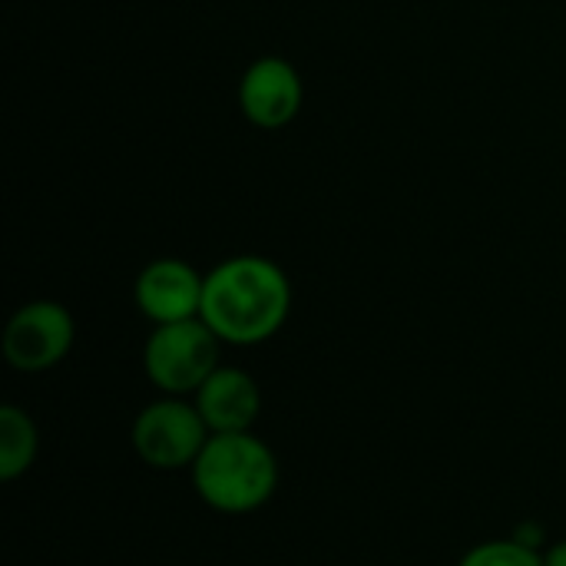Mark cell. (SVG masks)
<instances>
[{
    "label": "cell",
    "mask_w": 566,
    "mask_h": 566,
    "mask_svg": "<svg viewBox=\"0 0 566 566\" xmlns=\"http://www.w3.org/2000/svg\"><path fill=\"white\" fill-rule=\"evenodd\" d=\"M40 451V434L33 418L17 408V405H3L0 408V481L13 484L17 478H23Z\"/></svg>",
    "instance_id": "cell-9"
},
{
    "label": "cell",
    "mask_w": 566,
    "mask_h": 566,
    "mask_svg": "<svg viewBox=\"0 0 566 566\" xmlns=\"http://www.w3.org/2000/svg\"><path fill=\"white\" fill-rule=\"evenodd\" d=\"M76 342V322L66 305L36 298L20 305L3 325V361L20 375H43L56 368Z\"/></svg>",
    "instance_id": "cell-5"
},
{
    "label": "cell",
    "mask_w": 566,
    "mask_h": 566,
    "mask_svg": "<svg viewBox=\"0 0 566 566\" xmlns=\"http://www.w3.org/2000/svg\"><path fill=\"white\" fill-rule=\"evenodd\" d=\"M202 421L212 434H239L252 431L262 415V388L245 368L219 365L206 385L192 395Z\"/></svg>",
    "instance_id": "cell-8"
},
{
    "label": "cell",
    "mask_w": 566,
    "mask_h": 566,
    "mask_svg": "<svg viewBox=\"0 0 566 566\" xmlns=\"http://www.w3.org/2000/svg\"><path fill=\"white\" fill-rule=\"evenodd\" d=\"M292 279L265 255H232L206 272L199 318L222 345L252 348L275 338L292 315Z\"/></svg>",
    "instance_id": "cell-1"
},
{
    "label": "cell",
    "mask_w": 566,
    "mask_h": 566,
    "mask_svg": "<svg viewBox=\"0 0 566 566\" xmlns=\"http://www.w3.org/2000/svg\"><path fill=\"white\" fill-rule=\"evenodd\" d=\"M189 478L206 507L242 517L272 501L279 488V461L275 451L252 431L212 434Z\"/></svg>",
    "instance_id": "cell-2"
},
{
    "label": "cell",
    "mask_w": 566,
    "mask_h": 566,
    "mask_svg": "<svg viewBox=\"0 0 566 566\" xmlns=\"http://www.w3.org/2000/svg\"><path fill=\"white\" fill-rule=\"evenodd\" d=\"M222 342L202 318L153 325L143 345V371L159 395L192 398L222 365Z\"/></svg>",
    "instance_id": "cell-3"
},
{
    "label": "cell",
    "mask_w": 566,
    "mask_h": 566,
    "mask_svg": "<svg viewBox=\"0 0 566 566\" xmlns=\"http://www.w3.org/2000/svg\"><path fill=\"white\" fill-rule=\"evenodd\" d=\"M239 113L255 129H282L289 126L305 103V83L302 73L275 53H265L252 60L239 76Z\"/></svg>",
    "instance_id": "cell-6"
},
{
    "label": "cell",
    "mask_w": 566,
    "mask_h": 566,
    "mask_svg": "<svg viewBox=\"0 0 566 566\" xmlns=\"http://www.w3.org/2000/svg\"><path fill=\"white\" fill-rule=\"evenodd\" d=\"M514 541H521V544H527V547L541 551V544H544V531H541V527H531V524H524V527L514 534Z\"/></svg>",
    "instance_id": "cell-11"
},
{
    "label": "cell",
    "mask_w": 566,
    "mask_h": 566,
    "mask_svg": "<svg viewBox=\"0 0 566 566\" xmlns=\"http://www.w3.org/2000/svg\"><path fill=\"white\" fill-rule=\"evenodd\" d=\"M212 438L209 424L202 421L199 408L192 398H172L163 395L149 401L129 431L136 458L163 474L176 471H192L196 458L202 454L206 441Z\"/></svg>",
    "instance_id": "cell-4"
},
{
    "label": "cell",
    "mask_w": 566,
    "mask_h": 566,
    "mask_svg": "<svg viewBox=\"0 0 566 566\" xmlns=\"http://www.w3.org/2000/svg\"><path fill=\"white\" fill-rule=\"evenodd\" d=\"M544 566H566V541H557L544 551Z\"/></svg>",
    "instance_id": "cell-12"
},
{
    "label": "cell",
    "mask_w": 566,
    "mask_h": 566,
    "mask_svg": "<svg viewBox=\"0 0 566 566\" xmlns=\"http://www.w3.org/2000/svg\"><path fill=\"white\" fill-rule=\"evenodd\" d=\"M458 566H544V551H534L514 537L474 544Z\"/></svg>",
    "instance_id": "cell-10"
},
{
    "label": "cell",
    "mask_w": 566,
    "mask_h": 566,
    "mask_svg": "<svg viewBox=\"0 0 566 566\" xmlns=\"http://www.w3.org/2000/svg\"><path fill=\"white\" fill-rule=\"evenodd\" d=\"M206 275L186 259H153L133 282V302L149 325H172L199 318Z\"/></svg>",
    "instance_id": "cell-7"
}]
</instances>
